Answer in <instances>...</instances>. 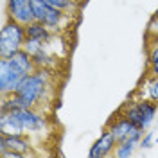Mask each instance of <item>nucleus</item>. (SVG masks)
Here are the masks:
<instances>
[{"label": "nucleus", "instance_id": "2eb2a0df", "mask_svg": "<svg viewBox=\"0 0 158 158\" xmlns=\"http://www.w3.org/2000/svg\"><path fill=\"white\" fill-rule=\"evenodd\" d=\"M25 29H27V38L41 41V43L49 41V40L56 34V32H52L47 25H43V23L38 22V20H34V22H31L29 25H25Z\"/></svg>", "mask_w": 158, "mask_h": 158}, {"label": "nucleus", "instance_id": "f3484780", "mask_svg": "<svg viewBox=\"0 0 158 158\" xmlns=\"http://www.w3.org/2000/svg\"><path fill=\"white\" fill-rule=\"evenodd\" d=\"M137 149H140V144L137 140H126V142H118L113 156L117 158H129L137 153Z\"/></svg>", "mask_w": 158, "mask_h": 158}, {"label": "nucleus", "instance_id": "9d476101", "mask_svg": "<svg viewBox=\"0 0 158 158\" xmlns=\"http://www.w3.org/2000/svg\"><path fill=\"white\" fill-rule=\"evenodd\" d=\"M117 138L115 135L110 131L106 126L104 129L101 131V135L99 138L90 146L88 149V156L90 158H106V156H111L113 153H115V148H117Z\"/></svg>", "mask_w": 158, "mask_h": 158}, {"label": "nucleus", "instance_id": "f8f14e48", "mask_svg": "<svg viewBox=\"0 0 158 158\" xmlns=\"http://www.w3.org/2000/svg\"><path fill=\"white\" fill-rule=\"evenodd\" d=\"M146 74L158 76V36L146 38Z\"/></svg>", "mask_w": 158, "mask_h": 158}, {"label": "nucleus", "instance_id": "6e6552de", "mask_svg": "<svg viewBox=\"0 0 158 158\" xmlns=\"http://www.w3.org/2000/svg\"><path fill=\"white\" fill-rule=\"evenodd\" d=\"M36 142L29 135H0V153L4 151H15L20 153L23 158L36 155Z\"/></svg>", "mask_w": 158, "mask_h": 158}, {"label": "nucleus", "instance_id": "6ab92c4d", "mask_svg": "<svg viewBox=\"0 0 158 158\" xmlns=\"http://www.w3.org/2000/svg\"><path fill=\"white\" fill-rule=\"evenodd\" d=\"M156 144V133L155 131H144V135L140 138V149H151Z\"/></svg>", "mask_w": 158, "mask_h": 158}, {"label": "nucleus", "instance_id": "a211bd4d", "mask_svg": "<svg viewBox=\"0 0 158 158\" xmlns=\"http://www.w3.org/2000/svg\"><path fill=\"white\" fill-rule=\"evenodd\" d=\"M155 36H158V9L151 15L146 25V38H155Z\"/></svg>", "mask_w": 158, "mask_h": 158}, {"label": "nucleus", "instance_id": "0eeeda50", "mask_svg": "<svg viewBox=\"0 0 158 158\" xmlns=\"http://www.w3.org/2000/svg\"><path fill=\"white\" fill-rule=\"evenodd\" d=\"M25 74L18 70L9 58H0V95H11L18 90Z\"/></svg>", "mask_w": 158, "mask_h": 158}, {"label": "nucleus", "instance_id": "dca6fc26", "mask_svg": "<svg viewBox=\"0 0 158 158\" xmlns=\"http://www.w3.org/2000/svg\"><path fill=\"white\" fill-rule=\"evenodd\" d=\"M45 2H49L52 7H58V9L65 11L69 15H74V16H79L83 4H86V0H45Z\"/></svg>", "mask_w": 158, "mask_h": 158}, {"label": "nucleus", "instance_id": "9b49d317", "mask_svg": "<svg viewBox=\"0 0 158 158\" xmlns=\"http://www.w3.org/2000/svg\"><path fill=\"white\" fill-rule=\"evenodd\" d=\"M131 97H142V99H149L158 102V76H149L144 74L138 86L133 90V94H129Z\"/></svg>", "mask_w": 158, "mask_h": 158}, {"label": "nucleus", "instance_id": "7ed1b4c3", "mask_svg": "<svg viewBox=\"0 0 158 158\" xmlns=\"http://www.w3.org/2000/svg\"><path fill=\"white\" fill-rule=\"evenodd\" d=\"M120 111L124 117H128L135 126L148 131L151 128V124L155 122L158 113V102L149 101V99H142V97H131L129 95L126 99V102H122V106L117 110Z\"/></svg>", "mask_w": 158, "mask_h": 158}, {"label": "nucleus", "instance_id": "f257e3e1", "mask_svg": "<svg viewBox=\"0 0 158 158\" xmlns=\"http://www.w3.org/2000/svg\"><path fill=\"white\" fill-rule=\"evenodd\" d=\"M58 74V70L36 69L22 79L15 94L23 101L27 108H40L50 113L59 92Z\"/></svg>", "mask_w": 158, "mask_h": 158}, {"label": "nucleus", "instance_id": "ddd939ff", "mask_svg": "<svg viewBox=\"0 0 158 158\" xmlns=\"http://www.w3.org/2000/svg\"><path fill=\"white\" fill-rule=\"evenodd\" d=\"M0 135H25L13 111H0Z\"/></svg>", "mask_w": 158, "mask_h": 158}, {"label": "nucleus", "instance_id": "aec40b11", "mask_svg": "<svg viewBox=\"0 0 158 158\" xmlns=\"http://www.w3.org/2000/svg\"><path fill=\"white\" fill-rule=\"evenodd\" d=\"M156 146H158V131H156Z\"/></svg>", "mask_w": 158, "mask_h": 158}, {"label": "nucleus", "instance_id": "20e7f679", "mask_svg": "<svg viewBox=\"0 0 158 158\" xmlns=\"http://www.w3.org/2000/svg\"><path fill=\"white\" fill-rule=\"evenodd\" d=\"M13 113L16 115L23 133L29 135L34 142L38 138H45L52 131V115L49 111H43L40 108H20Z\"/></svg>", "mask_w": 158, "mask_h": 158}, {"label": "nucleus", "instance_id": "39448f33", "mask_svg": "<svg viewBox=\"0 0 158 158\" xmlns=\"http://www.w3.org/2000/svg\"><path fill=\"white\" fill-rule=\"evenodd\" d=\"M25 40H27L25 25L11 18H6L0 31V58H11L13 54L22 50Z\"/></svg>", "mask_w": 158, "mask_h": 158}, {"label": "nucleus", "instance_id": "1a4fd4ad", "mask_svg": "<svg viewBox=\"0 0 158 158\" xmlns=\"http://www.w3.org/2000/svg\"><path fill=\"white\" fill-rule=\"evenodd\" d=\"M6 18H11L22 25L34 22L31 0H6Z\"/></svg>", "mask_w": 158, "mask_h": 158}, {"label": "nucleus", "instance_id": "4468645a", "mask_svg": "<svg viewBox=\"0 0 158 158\" xmlns=\"http://www.w3.org/2000/svg\"><path fill=\"white\" fill-rule=\"evenodd\" d=\"M9 59H11V63H13V65H15V67H16L18 70H22L25 76L36 70V63H34V58H32V56H31V54H29V52H27L25 49L18 50V52H16V54H13Z\"/></svg>", "mask_w": 158, "mask_h": 158}, {"label": "nucleus", "instance_id": "f03ea898", "mask_svg": "<svg viewBox=\"0 0 158 158\" xmlns=\"http://www.w3.org/2000/svg\"><path fill=\"white\" fill-rule=\"evenodd\" d=\"M31 6H32V13H34V20L47 25L52 32L69 34V31L74 29V18H77V16L69 15L58 7H52L45 0H31Z\"/></svg>", "mask_w": 158, "mask_h": 158}, {"label": "nucleus", "instance_id": "423d86ee", "mask_svg": "<svg viewBox=\"0 0 158 158\" xmlns=\"http://www.w3.org/2000/svg\"><path fill=\"white\" fill-rule=\"evenodd\" d=\"M106 128L115 135L117 142H126V140H137L140 144V138L144 135V131L135 126L128 117H124L120 111H115L106 122Z\"/></svg>", "mask_w": 158, "mask_h": 158}]
</instances>
